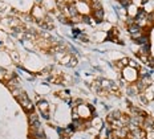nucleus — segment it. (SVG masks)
Listing matches in <instances>:
<instances>
[{
	"label": "nucleus",
	"instance_id": "1",
	"mask_svg": "<svg viewBox=\"0 0 154 139\" xmlns=\"http://www.w3.org/2000/svg\"><path fill=\"white\" fill-rule=\"evenodd\" d=\"M19 98V101L21 102V105H23V107L27 110V111H31V110H33V103H32L29 101V98H28V95L25 94L24 92H21L20 93V95L17 97Z\"/></svg>",
	"mask_w": 154,
	"mask_h": 139
},
{
	"label": "nucleus",
	"instance_id": "2",
	"mask_svg": "<svg viewBox=\"0 0 154 139\" xmlns=\"http://www.w3.org/2000/svg\"><path fill=\"white\" fill-rule=\"evenodd\" d=\"M68 12H69V16H72V17L79 16V9H77L76 5H69V7H68Z\"/></svg>",
	"mask_w": 154,
	"mask_h": 139
},
{
	"label": "nucleus",
	"instance_id": "3",
	"mask_svg": "<svg viewBox=\"0 0 154 139\" xmlns=\"http://www.w3.org/2000/svg\"><path fill=\"white\" fill-rule=\"evenodd\" d=\"M94 19L97 23L102 21V19H104V11L102 9H97V11H94Z\"/></svg>",
	"mask_w": 154,
	"mask_h": 139
},
{
	"label": "nucleus",
	"instance_id": "4",
	"mask_svg": "<svg viewBox=\"0 0 154 139\" xmlns=\"http://www.w3.org/2000/svg\"><path fill=\"white\" fill-rule=\"evenodd\" d=\"M137 93H140V90H138V88H137V85H133V86H129V88H128V94L136 95Z\"/></svg>",
	"mask_w": 154,
	"mask_h": 139
},
{
	"label": "nucleus",
	"instance_id": "5",
	"mask_svg": "<svg viewBox=\"0 0 154 139\" xmlns=\"http://www.w3.org/2000/svg\"><path fill=\"white\" fill-rule=\"evenodd\" d=\"M38 107H40V110H41V113H48V103L45 102V101H41L40 103H38Z\"/></svg>",
	"mask_w": 154,
	"mask_h": 139
},
{
	"label": "nucleus",
	"instance_id": "6",
	"mask_svg": "<svg viewBox=\"0 0 154 139\" xmlns=\"http://www.w3.org/2000/svg\"><path fill=\"white\" fill-rule=\"evenodd\" d=\"M70 60H72V56H70V54H68L66 53L65 56L63 57V60L60 61V62L63 64V65H69V62H70Z\"/></svg>",
	"mask_w": 154,
	"mask_h": 139
},
{
	"label": "nucleus",
	"instance_id": "7",
	"mask_svg": "<svg viewBox=\"0 0 154 139\" xmlns=\"http://www.w3.org/2000/svg\"><path fill=\"white\" fill-rule=\"evenodd\" d=\"M92 125L94 126V127L100 128V130L102 128V122H101V119H100V118H94V119H93V121H92Z\"/></svg>",
	"mask_w": 154,
	"mask_h": 139
},
{
	"label": "nucleus",
	"instance_id": "8",
	"mask_svg": "<svg viewBox=\"0 0 154 139\" xmlns=\"http://www.w3.org/2000/svg\"><path fill=\"white\" fill-rule=\"evenodd\" d=\"M11 57L14 59L15 62H17V61L20 60V56H19V53H17L16 50H12V52H11Z\"/></svg>",
	"mask_w": 154,
	"mask_h": 139
},
{
	"label": "nucleus",
	"instance_id": "9",
	"mask_svg": "<svg viewBox=\"0 0 154 139\" xmlns=\"http://www.w3.org/2000/svg\"><path fill=\"white\" fill-rule=\"evenodd\" d=\"M129 66L133 68V69H137V68H138V64H137L134 60H130V61H129Z\"/></svg>",
	"mask_w": 154,
	"mask_h": 139
},
{
	"label": "nucleus",
	"instance_id": "10",
	"mask_svg": "<svg viewBox=\"0 0 154 139\" xmlns=\"http://www.w3.org/2000/svg\"><path fill=\"white\" fill-rule=\"evenodd\" d=\"M77 65V59H75V57H72V60H70V62H69V65L68 66H76Z\"/></svg>",
	"mask_w": 154,
	"mask_h": 139
}]
</instances>
